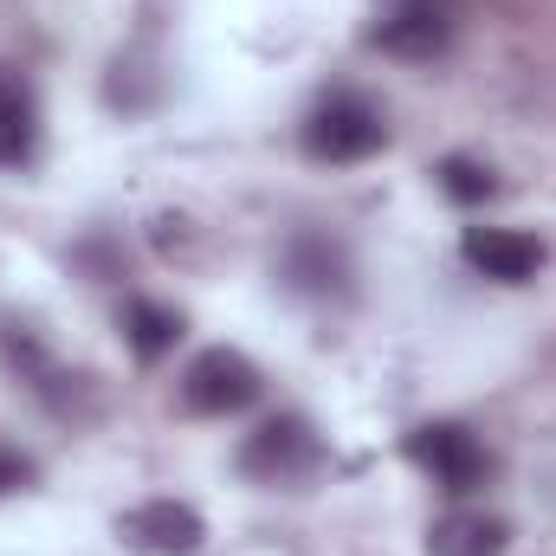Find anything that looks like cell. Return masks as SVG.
Wrapping results in <instances>:
<instances>
[{
  "label": "cell",
  "instance_id": "3957f363",
  "mask_svg": "<svg viewBox=\"0 0 556 556\" xmlns=\"http://www.w3.org/2000/svg\"><path fill=\"white\" fill-rule=\"evenodd\" d=\"M324 466V440L304 415H273L260 420L240 446V472L253 485H304L311 472Z\"/></svg>",
  "mask_w": 556,
  "mask_h": 556
},
{
  "label": "cell",
  "instance_id": "6da1fadb",
  "mask_svg": "<svg viewBox=\"0 0 556 556\" xmlns=\"http://www.w3.org/2000/svg\"><path fill=\"white\" fill-rule=\"evenodd\" d=\"M298 149L311 162H330V168H350V162H369L389 149V117L382 104H369L363 91H330L304 111L298 124Z\"/></svg>",
  "mask_w": 556,
  "mask_h": 556
},
{
  "label": "cell",
  "instance_id": "9c48e42d",
  "mask_svg": "<svg viewBox=\"0 0 556 556\" xmlns=\"http://www.w3.org/2000/svg\"><path fill=\"white\" fill-rule=\"evenodd\" d=\"M278 273L304 298H330V291H350V253L324 233H291V247L278 253Z\"/></svg>",
  "mask_w": 556,
  "mask_h": 556
},
{
  "label": "cell",
  "instance_id": "52a82bcc",
  "mask_svg": "<svg viewBox=\"0 0 556 556\" xmlns=\"http://www.w3.org/2000/svg\"><path fill=\"white\" fill-rule=\"evenodd\" d=\"M459 260L492 285H531L544 273V240L518 233V227H466L459 233Z\"/></svg>",
  "mask_w": 556,
  "mask_h": 556
},
{
  "label": "cell",
  "instance_id": "7a4b0ae2",
  "mask_svg": "<svg viewBox=\"0 0 556 556\" xmlns=\"http://www.w3.org/2000/svg\"><path fill=\"white\" fill-rule=\"evenodd\" d=\"M408 459L446 492V498H472L492 479V453L466 420H420L408 433Z\"/></svg>",
  "mask_w": 556,
  "mask_h": 556
},
{
  "label": "cell",
  "instance_id": "5b68a950",
  "mask_svg": "<svg viewBox=\"0 0 556 556\" xmlns=\"http://www.w3.org/2000/svg\"><path fill=\"white\" fill-rule=\"evenodd\" d=\"M459 20L446 0H376V20H369V46L389 52V59H408V65H427L453 46Z\"/></svg>",
  "mask_w": 556,
  "mask_h": 556
},
{
  "label": "cell",
  "instance_id": "ba28073f",
  "mask_svg": "<svg viewBox=\"0 0 556 556\" xmlns=\"http://www.w3.org/2000/svg\"><path fill=\"white\" fill-rule=\"evenodd\" d=\"M505 551H511V525L498 511L453 505L427 525V556H505Z\"/></svg>",
  "mask_w": 556,
  "mask_h": 556
},
{
  "label": "cell",
  "instance_id": "277c9868",
  "mask_svg": "<svg viewBox=\"0 0 556 556\" xmlns=\"http://www.w3.org/2000/svg\"><path fill=\"white\" fill-rule=\"evenodd\" d=\"M260 389H266V376L253 369V356H240V350H227V343L201 350V356L181 369V408H188V415H207V420L253 408Z\"/></svg>",
  "mask_w": 556,
  "mask_h": 556
},
{
  "label": "cell",
  "instance_id": "8992f818",
  "mask_svg": "<svg viewBox=\"0 0 556 556\" xmlns=\"http://www.w3.org/2000/svg\"><path fill=\"white\" fill-rule=\"evenodd\" d=\"M117 538L142 556H194L207 544V525H201V511L181 505V498H142V505H130V511L117 518Z\"/></svg>",
  "mask_w": 556,
  "mask_h": 556
},
{
  "label": "cell",
  "instance_id": "7c38bea8",
  "mask_svg": "<svg viewBox=\"0 0 556 556\" xmlns=\"http://www.w3.org/2000/svg\"><path fill=\"white\" fill-rule=\"evenodd\" d=\"M433 181H440V194H446L453 207H485V201L498 194V175H492L479 155H446V162L433 168Z\"/></svg>",
  "mask_w": 556,
  "mask_h": 556
},
{
  "label": "cell",
  "instance_id": "8fae6325",
  "mask_svg": "<svg viewBox=\"0 0 556 556\" xmlns=\"http://www.w3.org/2000/svg\"><path fill=\"white\" fill-rule=\"evenodd\" d=\"M124 343L137 350V363H162L175 343H181V311L175 304H155V298H124Z\"/></svg>",
  "mask_w": 556,
  "mask_h": 556
},
{
  "label": "cell",
  "instance_id": "30bf717a",
  "mask_svg": "<svg viewBox=\"0 0 556 556\" xmlns=\"http://www.w3.org/2000/svg\"><path fill=\"white\" fill-rule=\"evenodd\" d=\"M33 149H39V98L13 65H0V168L33 162Z\"/></svg>",
  "mask_w": 556,
  "mask_h": 556
},
{
  "label": "cell",
  "instance_id": "4fadbf2b",
  "mask_svg": "<svg viewBox=\"0 0 556 556\" xmlns=\"http://www.w3.org/2000/svg\"><path fill=\"white\" fill-rule=\"evenodd\" d=\"M26 485H33V459L13 453V446H0V498H13V492H26Z\"/></svg>",
  "mask_w": 556,
  "mask_h": 556
}]
</instances>
